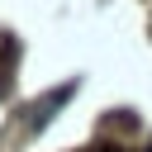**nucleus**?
I'll list each match as a JSON object with an SVG mask.
<instances>
[{"mask_svg": "<svg viewBox=\"0 0 152 152\" xmlns=\"http://www.w3.org/2000/svg\"><path fill=\"white\" fill-rule=\"evenodd\" d=\"M71 95H76V81H66V86L48 90V95H43V100L33 104V114H28V133H43V128L52 124V114H57V109H62V104H66Z\"/></svg>", "mask_w": 152, "mask_h": 152, "instance_id": "1", "label": "nucleus"}, {"mask_svg": "<svg viewBox=\"0 0 152 152\" xmlns=\"http://www.w3.org/2000/svg\"><path fill=\"white\" fill-rule=\"evenodd\" d=\"M14 62H19V38H0V100L14 90Z\"/></svg>", "mask_w": 152, "mask_h": 152, "instance_id": "2", "label": "nucleus"}, {"mask_svg": "<svg viewBox=\"0 0 152 152\" xmlns=\"http://www.w3.org/2000/svg\"><path fill=\"white\" fill-rule=\"evenodd\" d=\"M95 152H124V147H109V142H104V147H95Z\"/></svg>", "mask_w": 152, "mask_h": 152, "instance_id": "3", "label": "nucleus"}]
</instances>
